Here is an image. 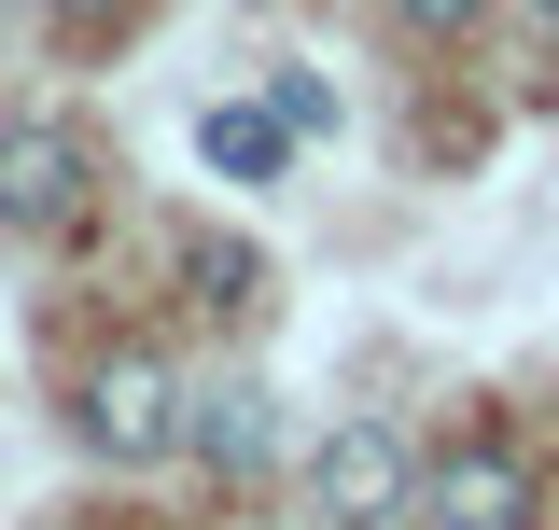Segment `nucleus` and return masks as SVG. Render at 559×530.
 <instances>
[{
    "instance_id": "1",
    "label": "nucleus",
    "mask_w": 559,
    "mask_h": 530,
    "mask_svg": "<svg viewBox=\"0 0 559 530\" xmlns=\"http://www.w3.org/2000/svg\"><path fill=\"white\" fill-rule=\"evenodd\" d=\"M419 503V447L392 419H336L322 447H308V517L322 530H392Z\"/></svg>"
},
{
    "instance_id": "2",
    "label": "nucleus",
    "mask_w": 559,
    "mask_h": 530,
    "mask_svg": "<svg viewBox=\"0 0 559 530\" xmlns=\"http://www.w3.org/2000/svg\"><path fill=\"white\" fill-rule=\"evenodd\" d=\"M84 196H98V154H84V127H57V112H14V127H0V238H70V224H84Z\"/></svg>"
},
{
    "instance_id": "3",
    "label": "nucleus",
    "mask_w": 559,
    "mask_h": 530,
    "mask_svg": "<svg viewBox=\"0 0 559 530\" xmlns=\"http://www.w3.org/2000/svg\"><path fill=\"white\" fill-rule=\"evenodd\" d=\"M182 433H197V392H182L154 349H112V363L84 377V447H98V461L140 474V461H168Z\"/></svg>"
},
{
    "instance_id": "4",
    "label": "nucleus",
    "mask_w": 559,
    "mask_h": 530,
    "mask_svg": "<svg viewBox=\"0 0 559 530\" xmlns=\"http://www.w3.org/2000/svg\"><path fill=\"white\" fill-rule=\"evenodd\" d=\"M419 503H433V530H532V461L476 433V447H448V461H433Z\"/></svg>"
},
{
    "instance_id": "5",
    "label": "nucleus",
    "mask_w": 559,
    "mask_h": 530,
    "mask_svg": "<svg viewBox=\"0 0 559 530\" xmlns=\"http://www.w3.org/2000/svg\"><path fill=\"white\" fill-rule=\"evenodd\" d=\"M182 447H197L224 489H252V474H266V447H280V419H266V392L238 377V392H197V433H182Z\"/></svg>"
},
{
    "instance_id": "6",
    "label": "nucleus",
    "mask_w": 559,
    "mask_h": 530,
    "mask_svg": "<svg viewBox=\"0 0 559 530\" xmlns=\"http://www.w3.org/2000/svg\"><path fill=\"white\" fill-rule=\"evenodd\" d=\"M280 140H294V127H280V98H210V112H197V154L224 168V182H266Z\"/></svg>"
},
{
    "instance_id": "7",
    "label": "nucleus",
    "mask_w": 559,
    "mask_h": 530,
    "mask_svg": "<svg viewBox=\"0 0 559 530\" xmlns=\"http://www.w3.org/2000/svg\"><path fill=\"white\" fill-rule=\"evenodd\" d=\"M182 279H197V308H252L266 293V252L252 238H182Z\"/></svg>"
},
{
    "instance_id": "8",
    "label": "nucleus",
    "mask_w": 559,
    "mask_h": 530,
    "mask_svg": "<svg viewBox=\"0 0 559 530\" xmlns=\"http://www.w3.org/2000/svg\"><path fill=\"white\" fill-rule=\"evenodd\" d=\"M266 98H280V127H294V140H322V127H336V98H322V70H280Z\"/></svg>"
},
{
    "instance_id": "9",
    "label": "nucleus",
    "mask_w": 559,
    "mask_h": 530,
    "mask_svg": "<svg viewBox=\"0 0 559 530\" xmlns=\"http://www.w3.org/2000/svg\"><path fill=\"white\" fill-rule=\"evenodd\" d=\"M489 0H392V28H419V43H448V28H476Z\"/></svg>"
},
{
    "instance_id": "10",
    "label": "nucleus",
    "mask_w": 559,
    "mask_h": 530,
    "mask_svg": "<svg viewBox=\"0 0 559 530\" xmlns=\"http://www.w3.org/2000/svg\"><path fill=\"white\" fill-rule=\"evenodd\" d=\"M127 14H140V0H57V28H70V43H98V28H127Z\"/></svg>"
},
{
    "instance_id": "11",
    "label": "nucleus",
    "mask_w": 559,
    "mask_h": 530,
    "mask_svg": "<svg viewBox=\"0 0 559 530\" xmlns=\"http://www.w3.org/2000/svg\"><path fill=\"white\" fill-rule=\"evenodd\" d=\"M532 14H546V43H559V0H532Z\"/></svg>"
},
{
    "instance_id": "12",
    "label": "nucleus",
    "mask_w": 559,
    "mask_h": 530,
    "mask_svg": "<svg viewBox=\"0 0 559 530\" xmlns=\"http://www.w3.org/2000/svg\"><path fill=\"white\" fill-rule=\"evenodd\" d=\"M0 28H14V0H0Z\"/></svg>"
}]
</instances>
